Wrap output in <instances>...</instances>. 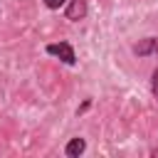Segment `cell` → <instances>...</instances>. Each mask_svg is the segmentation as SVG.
<instances>
[{
	"label": "cell",
	"instance_id": "obj_1",
	"mask_svg": "<svg viewBox=\"0 0 158 158\" xmlns=\"http://www.w3.org/2000/svg\"><path fill=\"white\" fill-rule=\"evenodd\" d=\"M44 52L49 54V57H57L59 62H64V64H69V67H74L77 64V52H74V47H72V42H52V44H47L44 47Z\"/></svg>",
	"mask_w": 158,
	"mask_h": 158
},
{
	"label": "cell",
	"instance_id": "obj_2",
	"mask_svg": "<svg viewBox=\"0 0 158 158\" xmlns=\"http://www.w3.org/2000/svg\"><path fill=\"white\" fill-rule=\"evenodd\" d=\"M86 12H89L86 0H67V2H64V17H67L69 22H79V20H84Z\"/></svg>",
	"mask_w": 158,
	"mask_h": 158
},
{
	"label": "cell",
	"instance_id": "obj_3",
	"mask_svg": "<svg viewBox=\"0 0 158 158\" xmlns=\"http://www.w3.org/2000/svg\"><path fill=\"white\" fill-rule=\"evenodd\" d=\"M133 54L136 57H148V54H156L158 57V37L156 35L143 37L138 44H133Z\"/></svg>",
	"mask_w": 158,
	"mask_h": 158
},
{
	"label": "cell",
	"instance_id": "obj_4",
	"mask_svg": "<svg viewBox=\"0 0 158 158\" xmlns=\"http://www.w3.org/2000/svg\"><path fill=\"white\" fill-rule=\"evenodd\" d=\"M84 151H86V138H81V136L69 138L67 146H64V156H67V158H79Z\"/></svg>",
	"mask_w": 158,
	"mask_h": 158
},
{
	"label": "cell",
	"instance_id": "obj_5",
	"mask_svg": "<svg viewBox=\"0 0 158 158\" xmlns=\"http://www.w3.org/2000/svg\"><path fill=\"white\" fill-rule=\"evenodd\" d=\"M151 94H153V99L158 101V67L151 72Z\"/></svg>",
	"mask_w": 158,
	"mask_h": 158
},
{
	"label": "cell",
	"instance_id": "obj_6",
	"mask_svg": "<svg viewBox=\"0 0 158 158\" xmlns=\"http://www.w3.org/2000/svg\"><path fill=\"white\" fill-rule=\"evenodd\" d=\"M64 2L67 0H44V7L47 10H59V7H64Z\"/></svg>",
	"mask_w": 158,
	"mask_h": 158
},
{
	"label": "cell",
	"instance_id": "obj_7",
	"mask_svg": "<svg viewBox=\"0 0 158 158\" xmlns=\"http://www.w3.org/2000/svg\"><path fill=\"white\" fill-rule=\"evenodd\" d=\"M89 109H91V99H84V104H81V106L77 109V116H81V114H86Z\"/></svg>",
	"mask_w": 158,
	"mask_h": 158
},
{
	"label": "cell",
	"instance_id": "obj_8",
	"mask_svg": "<svg viewBox=\"0 0 158 158\" xmlns=\"http://www.w3.org/2000/svg\"><path fill=\"white\" fill-rule=\"evenodd\" d=\"M151 156H153V158H158V146H156V148H151Z\"/></svg>",
	"mask_w": 158,
	"mask_h": 158
}]
</instances>
